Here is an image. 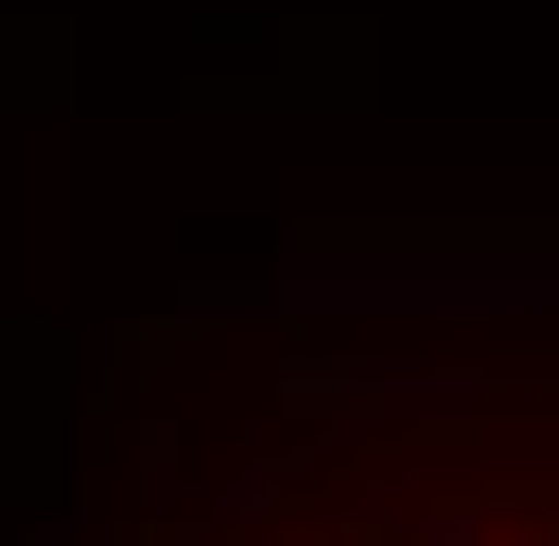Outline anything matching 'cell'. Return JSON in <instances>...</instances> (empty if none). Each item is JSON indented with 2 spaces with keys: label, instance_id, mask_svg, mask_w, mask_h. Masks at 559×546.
<instances>
[{
  "label": "cell",
  "instance_id": "cell-1",
  "mask_svg": "<svg viewBox=\"0 0 559 546\" xmlns=\"http://www.w3.org/2000/svg\"><path fill=\"white\" fill-rule=\"evenodd\" d=\"M394 546H559V496H534V483H496L471 521H432V534H394Z\"/></svg>",
  "mask_w": 559,
  "mask_h": 546
}]
</instances>
